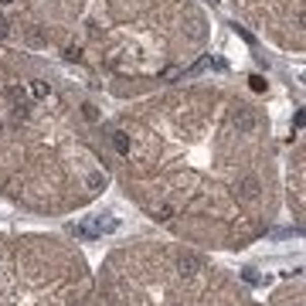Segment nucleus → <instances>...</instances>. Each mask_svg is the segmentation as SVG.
<instances>
[{
  "label": "nucleus",
  "mask_w": 306,
  "mask_h": 306,
  "mask_svg": "<svg viewBox=\"0 0 306 306\" xmlns=\"http://www.w3.org/2000/svg\"><path fill=\"white\" fill-rule=\"evenodd\" d=\"M7 31H11V27H7V21L0 17V38H7Z\"/></svg>",
  "instance_id": "nucleus-13"
},
{
  "label": "nucleus",
  "mask_w": 306,
  "mask_h": 306,
  "mask_svg": "<svg viewBox=\"0 0 306 306\" xmlns=\"http://www.w3.org/2000/svg\"><path fill=\"white\" fill-rule=\"evenodd\" d=\"M7 95H11V102L17 106V116H27V92H24L21 85H11Z\"/></svg>",
  "instance_id": "nucleus-3"
},
{
  "label": "nucleus",
  "mask_w": 306,
  "mask_h": 306,
  "mask_svg": "<svg viewBox=\"0 0 306 306\" xmlns=\"http://www.w3.org/2000/svg\"><path fill=\"white\" fill-rule=\"evenodd\" d=\"M113 147H116V153H129V136L123 133V129H113Z\"/></svg>",
  "instance_id": "nucleus-5"
},
{
  "label": "nucleus",
  "mask_w": 306,
  "mask_h": 306,
  "mask_svg": "<svg viewBox=\"0 0 306 306\" xmlns=\"http://www.w3.org/2000/svg\"><path fill=\"white\" fill-rule=\"evenodd\" d=\"M0 4H14V0H0Z\"/></svg>",
  "instance_id": "nucleus-14"
},
{
  "label": "nucleus",
  "mask_w": 306,
  "mask_h": 306,
  "mask_svg": "<svg viewBox=\"0 0 306 306\" xmlns=\"http://www.w3.org/2000/svg\"><path fill=\"white\" fill-rule=\"evenodd\" d=\"M170 218H174V208H170V204H160L157 208V221H170Z\"/></svg>",
  "instance_id": "nucleus-6"
},
{
  "label": "nucleus",
  "mask_w": 306,
  "mask_h": 306,
  "mask_svg": "<svg viewBox=\"0 0 306 306\" xmlns=\"http://www.w3.org/2000/svg\"><path fill=\"white\" fill-rule=\"evenodd\" d=\"M65 58H68V61H79V58H82V51H79V48H68V51H65Z\"/></svg>",
  "instance_id": "nucleus-12"
},
{
  "label": "nucleus",
  "mask_w": 306,
  "mask_h": 306,
  "mask_svg": "<svg viewBox=\"0 0 306 306\" xmlns=\"http://www.w3.org/2000/svg\"><path fill=\"white\" fill-rule=\"evenodd\" d=\"M31 89H34V95H38V99H45V95H48V85H45V82H34Z\"/></svg>",
  "instance_id": "nucleus-10"
},
{
  "label": "nucleus",
  "mask_w": 306,
  "mask_h": 306,
  "mask_svg": "<svg viewBox=\"0 0 306 306\" xmlns=\"http://www.w3.org/2000/svg\"><path fill=\"white\" fill-rule=\"evenodd\" d=\"M245 283H249V286H259V272H252V269H245Z\"/></svg>",
  "instance_id": "nucleus-11"
},
{
  "label": "nucleus",
  "mask_w": 306,
  "mask_h": 306,
  "mask_svg": "<svg viewBox=\"0 0 306 306\" xmlns=\"http://www.w3.org/2000/svg\"><path fill=\"white\" fill-rule=\"evenodd\" d=\"M82 113H85V119H89V123H95V119H99V113H95V106H92V102H85V106H82Z\"/></svg>",
  "instance_id": "nucleus-8"
},
{
  "label": "nucleus",
  "mask_w": 306,
  "mask_h": 306,
  "mask_svg": "<svg viewBox=\"0 0 306 306\" xmlns=\"http://www.w3.org/2000/svg\"><path fill=\"white\" fill-rule=\"evenodd\" d=\"M201 269V259L197 255H181V276H194Z\"/></svg>",
  "instance_id": "nucleus-4"
},
{
  "label": "nucleus",
  "mask_w": 306,
  "mask_h": 306,
  "mask_svg": "<svg viewBox=\"0 0 306 306\" xmlns=\"http://www.w3.org/2000/svg\"><path fill=\"white\" fill-rule=\"evenodd\" d=\"M259 191H262L259 177H242V184H238V194H242L245 201H255V197H259Z\"/></svg>",
  "instance_id": "nucleus-2"
},
{
  "label": "nucleus",
  "mask_w": 306,
  "mask_h": 306,
  "mask_svg": "<svg viewBox=\"0 0 306 306\" xmlns=\"http://www.w3.org/2000/svg\"><path fill=\"white\" fill-rule=\"evenodd\" d=\"M89 187H92V191H99V187H106V177H99V174H92V177H89Z\"/></svg>",
  "instance_id": "nucleus-9"
},
{
  "label": "nucleus",
  "mask_w": 306,
  "mask_h": 306,
  "mask_svg": "<svg viewBox=\"0 0 306 306\" xmlns=\"http://www.w3.org/2000/svg\"><path fill=\"white\" fill-rule=\"evenodd\" d=\"M231 126H235L242 136H249V133H255L259 116H255V109H249V106H238L235 113H231Z\"/></svg>",
  "instance_id": "nucleus-1"
},
{
  "label": "nucleus",
  "mask_w": 306,
  "mask_h": 306,
  "mask_svg": "<svg viewBox=\"0 0 306 306\" xmlns=\"http://www.w3.org/2000/svg\"><path fill=\"white\" fill-rule=\"evenodd\" d=\"M249 85H252V92H265V79H262V75H252Z\"/></svg>",
  "instance_id": "nucleus-7"
}]
</instances>
